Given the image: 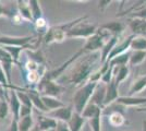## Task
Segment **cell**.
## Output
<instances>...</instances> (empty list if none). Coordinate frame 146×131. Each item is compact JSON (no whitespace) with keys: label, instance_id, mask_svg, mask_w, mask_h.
Listing matches in <instances>:
<instances>
[{"label":"cell","instance_id":"obj_1","mask_svg":"<svg viewBox=\"0 0 146 131\" xmlns=\"http://www.w3.org/2000/svg\"><path fill=\"white\" fill-rule=\"evenodd\" d=\"M98 58H100V51L86 54L84 55V58L79 59L78 63L73 65L74 67L69 76V82L74 86L80 87L87 83L94 72V66Z\"/></svg>","mask_w":146,"mask_h":131},{"label":"cell","instance_id":"obj_2","mask_svg":"<svg viewBox=\"0 0 146 131\" xmlns=\"http://www.w3.org/2000/svg\"><path fill=\"white\" fill-rule=\"evenodd\" d=\"M86 19H87V15H84V17H81V18H78V19L75 20H72V21L67 22V23H63V24L56 25V26L50 27L47 31V33H46L45 37H44L45 44L50 45V44L54 43H61V42H63L66 38H68V33L71 31L74 26H76L80 23L84 22Z\"/></svg>","mask_w":146,"mask_h":131},{"label":"cell","instance_id":"obj_3","mask_svg":"<svg viewBox=\"0 0 146 131\" xmlns=\"http://www.w3.org/2000/svg\"><path fill=\"white\" fill-rule=\"evenodd\" d=\"M99 82H92L88 81L87 83H85L83 86H81L78 90V92L74 94L73 96V109L74 112L81 114L84 112L85 107L90 104L93 95L95 93L96 88H97Z\"/></svg>","mask_w":146,"mask_h":131},{"label":"cell","instance_id":"obj_4","mask_svg":"<svg viewBox=\"0 0 146 131\" xmlns=\"http://www.w3.org/2000/svg\"><path fill=\"white\" fill-rule=\"evenodd\" d=\"M96 25L86 24L84 22L74 26L71 31L68 33V38H85L86 41L93 35L97 33Z\"/></svg>","mask_w":146,"mask_h":131},{"label":"cell","instance_id":"obj_5","mask_svg":"<svg viewBox=\"0 0 146 131\" xmlns=\"http://www.w3.org/2000/svg\"><path fill=\"white\" fill-rule=\"evenodd\" d=\"M62 91L63 88L58 83H56L52 80H48L46 78H43L38 84V92L42 96H51L58 98V96L62 93Z\"/></svg>","mask_w":146,"mask_h":131},{"label":"cell","instance_id":"obj_6","mask_svg":"<svg viewBox=\"0 0 146 131\" xmlns=\"http://www.w3.org/2000/svg\"><path fill=\"white\" fill-rule=\"evenodd\" d=\"M34 36H22V37H13V36H0L1 46H13V47H27V44L33 41Z\"/></svg>","mask_w":146,"mask_h":131},{"label":"cell","instance_id":"obj_7","mask_svg":"<svg viewBox=\"0 0 146 131\" xmlns=\"http://www.w3.org/2000/svg\"><path fill=\"white\" fill-rule=\"evenodd\" d=\"M119 85L117 84L116 79L113 78L112 81L109 84H107L106 87V95H105V100H104V108L111 105L112 103H116L117 100L119 98Z\"/></svg>","mask_w":146,"mask_h":131},{"label":"cell","instance_id":"obj_8","mask_svg":"<svg viewBox=\"0 0 146 131\" xmlns=\"http://www.w3.org/2000/svg\"><path fill=\"white\" fill-rule=\"evenodd\" d=\"M73 109L72 106H63L61 108H58L56 110L47 112V116L50 118L55 119L56 121H64V122H69V120L71 119L73 115Z\"/></svg>","mask_w":146,"mask_h":131},{"label":"cell","instance_id":"obj_9","mask_svg":"<svg viewBox=\"0 0 146 131\" xmlns=\"http://www.w3.org/2000/svg\"><path fill=\"white\" fill-rule=\"evenodd\" d=\"M116 104L122 106H134L136 108L146 106V97H136V96H120L117 100Z\"/></svg>","mask_w":146,"mask_h":131},{"label":"cell","instance_id":"obj_10","mask_svg":"<svg viewBox=\"0 0 146 131\" xmlns=\"http://www.w3.org/2000/svg\"><path fill=\"white\" fill-rule=\"evenodd\" d=\"M8 103H9V107H10V112H12L13 119L15 120H20V110H21V107L22 104L19 100L18 94H17V90H11L10 92V96L8 98Z\"/></svg>","mask_w":146,"mask_h":131},{"label":"cell","instance_id":"obj_11","mask_svg":"<svg viewBox=\"0 0 146 131\" xmlns=\"http://www.w3.org/2000/svg\"><path fill=\"white\" fill-rule=\"evenodd\" d=\"M133 37H134V35H131V36H129L128 38H125L124 41H122L121 43L117 44L116 46H115V48L112 49V51L110 53V55H109V57H108V59H107V61H106V63H109V61L111 60V59L116 58L117 56H119V55H121V54L127 53V51L130 49L131 42H132Z\"/></svg>","mask_w":146,"mask_h":131},{"label":"cell","instance_id":"obj_12","mask_svg":"<svg viewBox=\"0 0 146 131\" xmlns=\"http://www.w3.org/2000/svg\"><path fill=\"white\" fill-rule=\"evenodd\" d=\"M129 27L132 31L134 36H143L146 37V21L140 19L129 20Z\"/></svg>","mask_w":146,"mask_h":131},{"label":"cell","instance_id":"obj_13","mask_svg":"<svg viewBox=\"0 0 146 131\" xmlns=\"http://www.w3.org/2000/svg\"><path fill=\"white\" fill-rule=\"evenodd\" d=\"M26 92H27L29 96H30L31 102L33 104V107H35L36 109L40 110L42 112H48L47 108L44 105V102L42 100V95H40V93L38 91L30 88V90H26Z\"/></svg>","mask_w":146,"mask_h":131},{"label":"cell","instance_id":"obj_14","mask_svg":"<svg viewBox=\"0 0 146 131\" xmlns=\"http://www.w3.org/2000/svg\"><path fill=\"white\" fill-rule=\"evenodd\" d=\"M120 36H111V37L108 39V42L105 44V46L103 47V49L100 50V63L104 65L106 63L108 57H109L110 53L112 51V49L115 48L117 44H118V39H119Z\"/></svg>","mask_w":146,"mask_h":131},{"label":"cell","instance_id":"obj_15","mask_svg":"<svg viewBox=\"0 0 146 131\" xmlns=\"http://www.w3.org/2000/svg\"><path fill=\"white\" fill-rule=\"evenodd\" d=\"M57 127V121L48 116H39L36 131H51Z\"/></svg>","mask_w":146,"mask_h":131},{"label":"cell","instance_id":"obj_16","mask_svg":"<svg viewBox=\"0 0 146 131\" xmlns=\"http://www.w3.org/2000/svg\"><path fill=\"white\" fill-rule=\"evenodd\" d=\"M100 30L108 32L111 36H120L123 30H124V25L122 24L121 22L112 21V22H108L106 24L102 25Z\"/></svg>","mask_w":146,"mask_h":131},{"label":"cell","instance_id":"obj_17","mask_svg":"<svg viewBox=\"0 0 146 131\" xmlns=\"http://www.w3.org/2000/svg\"><path fill=\"white\" fill-rule=\"evenodd\" d=\"M85 122H86V119L81 114L73 112L72 117L69 120L68 125L70 127V130L71 131H81L82 128H83V126L85 125Z\"/></svg>","mask_w":146,"mask_h":131},{"label":"cell","instance_id":"obj_18","mask_svg":"<svg viewBox=\"0 0 146 131\" xmlns=\"http://www.w3.org/2000/svg\"><path fill=\"white\" fill-rule=\"evenodd\" d=\"M18 8H19V14L22 19H25L27 21H31L34 23L33 21V17L31 13V8H30V1H21L19 0L18 2Z\"/></svg>","mask_w":146,"mask_h":131},{"label":"cell","instance_id":"obj_19","mask_svg":"<svg viewBox=\"0 0 146 131\" xmlns=\"http://www.w3.org/2000/svg\"><path fill=\"white\" fill-rule=\"evenodd\" d=\"M42 100H43L44 105L47 108L48 112L66 106L61 100H59L58 98H56V97H51V96H42Z\"/></svg>","mask_w":146,"mask_h":131},{"label":"cell","instance_id":"obj_20","mask_svg":"<svg viewBox=\"0 0 146 131\" xmlns=\"http://www.w3.org/2000/svg\"><path fill=\"white\" fill-rule=\"evenodd\" d=\"M99 114H103V108L97 106L96 104L90 102V104L85 107L84 112H82V116H83L86 120H90V119L94 118L95 116H97Z\"/></svg>","mask_w":146,"mask_h":131},{"label":"cell","instance_id":"obj_21","mask_svg":"<svg viewBox=\"0 0 146 131\" xmlns=\"http://www.w3.org/2000/svg\"><path fill=\"white\" fill-rule=\"evenodd\" d=\"M130 57H131V53H130V51H127V53H124V54H121V55L117 56L116 58L111 59L109 61V66L112 67V68L128 66L129 61H130Z\"/></svg>","mask_w":146,"mask_h":131},{"label":"cell","instance_id":"obj_22","mask_svg":"<svg viewBox=\"0 0 146 131\" xmlns=\"http://www.w3.org/2000/svg\"><path fill=\"white\" fill-rule=\"evenodd\" d=\"M146 88V74L135 80L130 88V96H134L135 94L141 93L143 90Z\"/></svg>","mask_w":146,"mask_h":131},{"label":"cell","instance_id":"obj_23","mask_svg":"<svg viewBox=\"0 0 146 131\" xmlns=\"http://www.w3.org/2000/svg\"><path fill=\"white\" fill-rule=\"evenodd\" d=\"M108 121L112 127H121L125 124V118L119 112H111L108 116Z\"/></svg>","mask_w":146,"mask_h":131},{"label":"cell","instance_id":"obj_24","mask_svg":"<svg viewBox=\"0 0 146 131\" xmlns=\"http://www.w3.org/2000/svg\"><path fill=\"white\" fill-rule=\"evenodd\" d=\"M130 74V69L128 66L124 67H116L115 68V79L118 85H120V83L123 82Z\"/></svg>","mask_w":146,"mask_h":131},{"label":"cell","instance_id":"obj_25","mask_svg":"<svg viewBox=\"0 0 146 131\" xmlns=\"http://www.w3.org/2000/svg\"><path fill=\"white\" fill-rule=\"evenodd\" d=\"M146 59V51L145 50H141V51H133L131 53V57H130V61L129 65L135 67V66H139L143 63Z\"/></svg>","mask_w":146,"mask_h":131},{"label":"cell","instance_id":"obj_26","mask_svg":"<svg viewBox=\"0 0 146 131\" xmlns=\"http://www.w3.org/2000/svg\"><path fill=\"white\" fill-rule=\"evenodd\" d=\"M30 8L34 22L43 18V11L40 8V3L37 0H30Z\"/></svg>","mask_w":146,"mask_h":131},{"label":"cell","instance_id":"obj_27","mask_svg":"<svg viewBox=\"0 0 146 131\" xmlns=\"http://www.w3.org/2000/svg\"><path fill=\"white\" fill-rule=\"evenodd\" d=\"M130 49H132L133 51H141V50H145L146 51V37L134 36L132 42H131Z\"/></svg>","mask_w":146,"mask_h":131},{"label":"cell","instance_id":"obj_28","mask_svg":"<svg viewBox=\"0 0 146 131\" xmlns=\"http://www.w3.org/2000/svg\"><path fill=\"white\" fill-rule=\"evenodd\" d=\"M34 126V119L33 116H26L19 120V131H31Z\"/></svg>","mask_w":146,"mask_h":131},{"label":"cell","instance_id":"obj_29","mask_svg":"<svg viewBox=\"0 0 146 131\" xmlns=\"http://www.w3.org/2000/svg\"><path fill=\"white\" fill-rule=\"evenodd\" d=\"M0 86L3 87V88H12V90H20L19 87H14L12 85L9 84V81H8V78H7V74L5 72V69L2 67V65L0 63Z\"/></svg>","mask_w":146,"mask_h":131},{"label":"cell","instance_id":"obj_30","mask_svg":"<svg viewBox=\"0 0 146 131\" xmlns=\"http://www.w3.org/2000/svg\"><path fill=\"white\" fill-rule=\"evenodd\" d=\"M2 47L5 48V50H7L11 55V57L13 58V60H14L15 63H18L20 53L24 49V48H26V47H13V46H2Z\"/></svg>","mask_w":146,"mask_h":131},{"label":"cell","instance_id":"obj_31","mask_svg":"<svg viewBox=\"0 0 146 131\" xmlns=\"http://www.w3.org/2000/svg\"><path fill=\"white\" fill-rule=\"evenodd\" d=\"M102 115L103 114H99L97 116H95L94 118L88 120L93 131H102Z\"/></svg>","mask_w":146,"mask_h":131},{"label":"cell","instance_id":"obj_32","mask_svg":"<svg viewBox=\"0 0 146 131\" xmlns=\"http://www.w3.org/2000/svg\"><path fill=\"white\" fill-rule=\"evenodd\" d=\"M9 112H10L9 103L6 102V100H0V121L6 118Z\"/></svg>","mask_w":146,"mask_h":131},{"label":"cell","instance_id":"obj_33","mask_svg":"<svg viewBox=\"0 0 146 131\" xmlns=\"http://www.w3.org/2000/svg\"><path fill=\"white\" fill-rule=\"evenodd\" d=\"M131 19H140V20H145L146 21V7H142L141 9L134 11L130 14Z\"/></svg>","mask_w":146,"mask_h":131},{"label":"cell","instance_id":"obj_34","mask_svg":"<svg viewBox=\"0 0 146 131\" xmlns=\"http://www.w3.org/2000/svg\"><path fill=\"white\" fill-rule=\"evenodd\" d=\"M56 131H71V130H70V127L68 125V122H64V121H57Z\"/></svg>","mask_w":146,"mask_h":131},{"label":"cell","instance_id":"obj_35","mask_svg":"<svg viewBox=\"0 0 146 131\" xmlns=\"http://www.w3.org/2000/svg\"><path fill=\"white\" fill-rule=\"evenodd\" d=\"M32 115V107L29 106H23L21 107V110H20V118H23L26 116H30Z\"/></svg>","mask_w":146,"mask_h":131},{"label":"cell","instance_id":"obj_36","mask_svg":"<svg viewBox=\"0 0 146 131\" xmlns=\"http://www.w3.org/2000/svg\"><path fill=\"white\" fill-rule=\"evenodd\" d=\"M8 131H19V121L15 119H12L10 127H9V130Z\"/></svg>","mask_w":146,"mask_h":131},{"label":"cell","instance_id":"obj_37","mask_svg":"<svg viewBox=\"0 0 146 131\" xmlns=\"http://www.w3.org/2000/svg\"><path fill=\"white\" fill-rule=\"evenodd\" d=\"M98 3H99V6H98V7H99V9H100L102 11H105V10H106V9L110 6L111 1H109V0H106V1H99Z\"/></svg>","mask_w":146,"mask_h":131},{"label":"cell","instance_id":"obj_38","mask_svg":"<svg viewBox=\"0 0 146 131\" xmlns=\"http://www.w3.org/2000/svg\"><path fill=\"white\" fill-rule=\"evenodd\" d=\"M0 17H11V13L9 10H7L5 7L0 2Z\"/></svg>","mask_w":146,"mask_h":131},{"label":"cell","instance_id":"obj_39","mask_svg":"<svg viewBox=\"0 0 146 131\" xmlns=\"http://www.w3.org/2000/svg\"><path fill=\"white\" fill-rule=\"evenodd\" d=\"M34 24L36 25L37 29H42V27H44V26H46V21L44 20V18H42V19L35 21V22H34Z\"/></svg>","mask_w":146,"mask_h":131},{"label":"cell","instance_id":"obj_40","mask_svg":"<svg viewBox=\"0 0 146 131\" xmlns=\"http://www.w3.org/2000/svg\"><path fill=\"white\" fill-rule=\"evenodd\" d=\"M136 110L140 112H146V106L145 107H140V108H136Z\"/></svg>","mask_w":146,"mask_h":131},{"label":"cell","instance_id":"obj_41","mask_svg":"<svg viewBox=\"0 0 146 131\" xmlns=\"http://www.w3.org/2000/svg\"><path fill=\"white\" fill-rule=\"evenodd\" d=\"M143 131H146V120L143 122Z\"/></svg>","mask_w":146,"mask_h":131},{"label":"cell","instance_id":"obj_42","mask_svg":"<svg viewBox=\"0 0 146 131\" xmlns=\"http://www.w3.org/2000/svg\"><path fill=\"white\" fill-rule=\"evenodd\" d=\"M51 131H56V129H55V130H51Z\"/></svg>","mask_w":146,"mask_h":131},{"label":"cell","instance_id":"obj_43","mask_svg":"<svg viewBox=\"0 0 146 131\" xmlns=\"http://www.w3.org/2000/svg\"><path fill=\"white\" fill-rule=\"evenodd\" d=\"M0 61H1V59H0Z\"/></svg>","mask_w":146,"mask_h":131}]
</instances>
